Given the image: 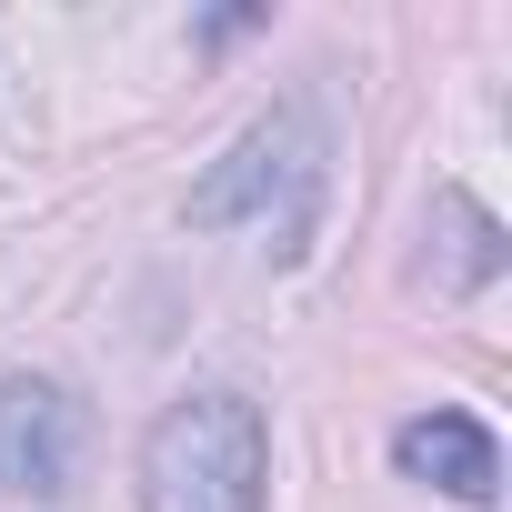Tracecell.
<instances>
[{
    "instance_id": "6da1fadb",
    "label": "cell",
    "mask_w": 512,
    "mask_h": 512,
    "mask_svg": "<svg viewBox=\"0 0 512 512\" xmlns=\"http://www.w3.org/2000/svg\"><path fill=\"white\" fill-rule=\"evenodd\" d=\"M262 412L241 392H191L141 442V512H262Z\"/></svg>"
},
{
    "instance_id": "7a4b0ae2",
    "label": "cell",
    "mask_w": 512,
    "mask_h": 512,
    "mask_svg": "<svg viewBox=\"0 0 512 512\" xmlns=\"http://www.w3.org/2000/svg\"><path fill=\"white\" fill-rule=\"evenodd\" d=\"M81 442H91V412L61 392V382H0V482L31 492V502H61L81 482Z\"/></svg>"
},
{
    "instance_id": "3957f363",
    "label": "cell",
    "mask_w": 512,
    "mask_h": 512,
    "mask_svg": "<svg viewBox=\"0 0 512 512\" xmlns=\"http://www.w3.org/2000/svg\"><path fill=\"white\" fill-rule=\"evenodd\" d=\"M272 191H292V211H302V191H312V121H302V111L251 121L241 151L191 191V221H241V211H262Z\"/></svg>"
},
{
    "instance_id": "277c9868",
    "label": "cell",
    "mask_w": 512,
    "mask_h": 512,
    "mask_svg": "<svg viewBox=\"0 0 512 512\" xmlns=\"http://www.w3.org/2000/svg\"><path fill=\"white\" fill-rule=\"evenodd\" d=\"M392 462H402L412 482L452 492V502H502V452H492V432H482L472 412H412V422L392 432Z\"/></svg>"
}]
</instances>
